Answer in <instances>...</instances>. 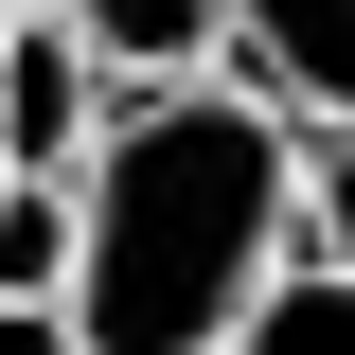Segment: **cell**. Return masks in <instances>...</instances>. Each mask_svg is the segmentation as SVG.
<instances>
[{
    "label": "cell",
    "mask_w": 355,
    "mask_h": 355,
    "mask_svg": "<svg viewBox=\"0 0 355 355\" xmlns=\"http://www.w3.org/2000/svg\"><path fill=\"white\" fill-rule=\"evenodd\" d=\"M89 249H71V338L89 355H231L249 302L302 266V125L249 71L125 89L89 142Z\"/></svg>",
    "instance_id": "cell-1"
},
{
    "label": "cell",
    "mask_w": 355,
    "mask_h": 355,
    "mask_svg": "<svg viewBox=\"0 0 355 355\" xmlns=\"http://www.w3.org/2000/svg\"><path fill=\"white\" fill-rule=\"evenodd\" d=\"M107 125H125V71H107L53 0H18V18H0V160L18 178H89Z\"/></svg>",
    "instance_id": "cell-2"
},
{
    "label": "cell",
    "mask_w": 355,
    "mask_h": 355,
    "mask_svg": "<svg viewBox=\"0 0 355 355\" xmlns=\"http://www.w3.org/2000/svg\"><path fill=\"white\" fill-rule=\"evenodd\" d=\"M231 71L284 125H338L355 107V0H231Z\"/></svg>",
    "instance_id": "cell-3"
},
{
    "label": "cell",
    "mask_w": 355,
    "mask_h": 355,
    "mask_svg": "<svg viewBox=\"0 0 355 355\" xmlns=\"http://www.w3.org/2000/svg\"><path fill=\"white\" fill-rule=\"evenodd\" d=\"M89 53L125 89H196V71H231V0H53Z\"/></svg>",
    "instance_id": "cell-4"
},
{
    "label": "cell",
    "mask_w": 355,
    "mask_h": 355,
    "mask_svg": "<svg viewBox=\"0 0 355 355\" xmlns=\"http://www.w3.org/2000/svg\"><path fill=\"white\" fill-rule=\"evenodd\" d=\"M71 249H89L71 178H0V302H71Z\"/></svg>",
    "instance_id": "cell-5"
},
{
    "label": "cell",
    "mask_w": 355,
    "mask_h": 355,
    "mask_svg": "<svg viewBox=\"0 0 355 355\" xmlns=\"http://www.w3.org/2000/svg\"><path fill=\"white\" fill-rule=\"evenodd\" d=\"M231 355H355V266H284Z\"/></svg>",
    "instance_id": "cell-6"
},
{
    "label": "cell",
    "mask_w": 355,
    "mask_h": 355,
    "mask_svg": "<svg viewBox=\"0 0 355 355\" xmlns=\"http://www.w3.org/2000/svg\"><path fill=\"white\" fill-rule=\"evenodd\" d=\"M302 266H355V107L302 125Z\"/></svg>",
    "instance_id": "cell-7"
},
{
    "label": "cell",
    "mask_w": 355,
    "mask_h": 355,
    "mask_svg": "<svg viewBox=\"0 0 355 355\" xmlns=\"http://www.w3.org/2000/svg\"><path fill=\"white\" fill-rule=\"evenodd\" d=\"M0 355H89V338H71V302H0Z\"/></svg>",
    "instance_id": "cell-8"
},
{
    "label": "cell",
    "mask_w": 355,
    "mask_h": 355,
    "mask_svg": "<svg viewBox=\"0 0 355 355\" xmlns=\"http://www.w3.org/2000/svg\"><path fill=\"white\" fill-rule=\"evenodd\" d=\"M0 18H18V0H0Z\"/></svg>",
    "instance_id": "cell-9"
},
{
    "label": "cell",
    "mask_w": 355,
    "mask_h": 355,
    "mask_svg": "<svg viewBox=\"0 0 355 355\" xmlns=\"http://www.w3.org/2000/svg\"><path fill=\"white\" fill-rule=\"evenodd\" d=\"M0 178H18V160H0Z\"/></svg>",
    "instance_id": "cell-10"
}]
</instances>
